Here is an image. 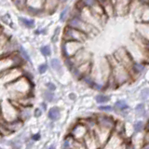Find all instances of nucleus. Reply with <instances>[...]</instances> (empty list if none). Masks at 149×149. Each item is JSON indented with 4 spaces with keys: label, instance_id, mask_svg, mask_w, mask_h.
Listing matches in <instances>:
<instances>
[{
    "label": "nucleus",
    "instance_id": "nucleus-35",
    "mask_svg": "<svg viewBox=\"0 0 149 149\" xmlns=\"http://www.w3.org/2000/svg\"><path fill=\"white\" fill-rule=\"evenodd\" d=\"M2 34H3V28L0 26V36H1Z\"/></svg>",
    "mask_w": 149,
    "mask_h": 149
},
{
    "label": "nucleus",
    "instance_id": "nucleus-15",
    "mask_svg": "<svg viewBox=\"0 0 149 149\" xmlns=\"http://www.w3.org/2000/svg\"><path fill=\"white\" fill-rule=\"evenodd\" d=\"M16 8L20 10H24L27 7V0H12Z\"/></svg>",
    "mask_w": 149,
    "mask_h": 149
},
{
    "label": "nucleus",
    "instance_id": "nucleus-19",
    "mask_svg": "<svg viewBox=\"0 0 149 149\" xmlns=\"http://www.w3.org/2000/svg\"><path fill=\"white\" fill-rule=\"evenodd\" d=\"M40 51H41V53L43 54L44 56H46V57L50 56V54H51V49H50V47L49 45L42 47V48L40 49Z\"/></svg>",
    "mask_w": 149,
    "mask_h": 149
},
{
    "label": "nucleus",
    "instance_id": "nucleus-23",
    "mask_svg": "<svg viewBox=\"0 0 149 149\" xmlns=\"http://www.w3.org/2000/svg\"><path fill=\"white\" fill-rule=\"evenodd\" d=\"M96 101L99 104H104V102H107L109 101V97H107L105 95H98L96 97Z\"/></svg>",
    "mask_w": 149,
    "mask_h": 149
},
{
    "label": "nucleus",
    "instance_id": "nucleus-24",
    "mask_svg": "<svg viewBox=\"0 0 149 149\" xmlns=\"http://www.w3.org/2000/svg\"><path fill=\"white\" fill-rule=\"evenodd\" d=\"M68 14H69V8H65L62 11V13H61V20H62L63 22H64L65 20H66Z\"/></svg>",
    "mask_w": 149,
    "mask_h": 149
},
{
    "label": "nucleus",
    "instance_id": "nucleus-11",
    "mask_svg": "<svg viewBox=\"0 0 149 149\" xmlns=\"http://www.w3.org/2000/svg\"><path fill=\"white\" fill-rule=\"evenodd\" d=\"M137 31L140 38L149 42V22H140L137 25Z\"/></svg>",
    "mask_w": 149,
    "mask_h": 149
},
{
    "label": "nucleus",
    "instance_id": "nucleus-26",
    "mask_svg": "<svg viewBox=\"0 0 149 149\" xmlns=\"http://www.w3.org/2000/svg\"><path fill=\"white\" fill-rule=\"evenodd\" d=\"M143 128V123L142 122V121H140V122H137L136 124L134 125V129L136 132H140V130H142Z\"/></svg>",
    "mask_w": 149,
    "mask_h": 149
},
{
    "label": "nucleus",
    "instance_id": "nucleus-1",
    "mask_svg": "<svg viewBox=\"0 0 149 149\" xmlns=\"http://www.w3.org/2000/svg\"><path fill=\"white\" fill-rule=\"evenodd\" d=\"M6 87L14 97L13 99H19L23 96L31 95L33 88L31 80L23 74L16 80L6 84Z\"/></svg>",
    "mask_w": 149,
    "mask_h": 149
},
{
    "label": "nucleus",
    "instance_id": "nucleus-29",
    "mask_svg": "<svg viewBox=\"0 0 149 149\" xmlns=\"http://www.w3.org/2000/svg\"><path fill=\"white\" fill-rule=\"evenodd\" d=\"M46 86H47V88H48V90L50 91H54L56 90V86L54 85L53 83H50V82L49 83H47Z\"/></svg>",
    "mask_w": 149,
    "mask_h": 149
},
{
    "label": "nucleus",
    "instance_id": "nucleus-9",
    "mask_svg": "<svg viewBox=\"0 0 149 149\" xmlns=\"http://www.w3.org/2000/svg\"><path fill=\"white\" fill-rule=\"evenodd\" d=\"M132 0H115L114 8L115 13L118 15H124L130 9V5Z\"/></svg>",
    "mask_w": 149,
    "mask_h": 149
},
{
    "label": "nucleus",
    "instance_id": "nucleus-18",
    "mask_svg": "<svg viewBox=\"0 0 149 149\" xmlns=\"http://www.w3.org/2000/svg\"><path fill=\"white\" fill-rule=\"evenodd\" d=\"M50 65L55 71H60L62 69V65H61V62L58 59H52L50 61Z\"/></svg>",
    "mask_w": 149,
    "mask_h": 149
},
{
    "label": "nucleus",
    "instance_id": "nucleus-7",
    "mask_svg": "<svg viewBox=\"0 0 149 149\" xmlns=\"http://www.w3.org/2000/svg\"><path fill=\"white\" fill-rule=\"evenodd\" d=\"M114 57L120 64H122L123 66L127 68L129 71L132 70V64H133L132 57V54H130L126 49L124 48L118 49L116 50V52L115 53Z\"/></svg>",
    "mask_w": 149,
    "mask_h": 149
},
{
    "label": "nucleus",
    "instance_id": "nucleus-36",
    "mask_svg": "<svg viewBox=\"0 0 149 149\" xmlns=\"http://www.w3.org/2000/svg\"><path fill=\"white\" fill-rule=\"evenodd\" d=\"M67 0H60V2H66Z\"/></svg>",
    "mask_w": 149,
    "mask_h": 149
},
{
    "label": "nucleus",
    "instance_id": "nucleus-5",
    "mask_svg": "<svg viewBox=\"0 0 149 149\" xmlns=\"http://www.w3.org/2000/svg\"><path fill=\"white\" fill-rule=\"evenodd\" d=\"M82 42L72 41V40H63L62 45V53L63 56L66 58H71L76 54L79 49H81Z\"/></svg>",
    "mask_w": 149,
    "mask_h": 149
},
{
    "label": "nucleus",
    "instance_id": "nucleus-32",
    "mask_svg": "<svg viewBox=\"0 0 149 149\" xmlns=\"http://www.w3.org/2000/svg\"><path fill=\"white\" fill-rule=\"evenodd\" d=\"M39 139H40V134L39 133H36V134L33 135V136H32V140H33V141H38Z\"/></svg>",
    "mask_w": 149,
    "mask_h": 149
},
{
    "label": "nucleus",
    "instance_id": "nucleus-2",
    "mask_svg": "<svg viewBox=\"0 0 149 149\" xmlns=\"http://www.w3.org/2000/svg\"><path fill=\"white\" fill-rule=\"evenodd\" d=\"M113 62L114 63H112L109 60V63L111 64V68H112L111 76L113 77L116 84L121 85V84L125 83L130 78V71L125 66H123L122 64H120L118 61L115 59V57L113 59Z\"/></svg>",
    "mask_w": 149,
    "mask_h": 149
},
{
    "label": "nucleus",
    "instance_id": "nucleus-14",
    "mask_svg": "<svg viewBox=\"0 0 149 149\" xmlns=\"http://www.w3.org/2000/svg\"><path fill=\"white\" fill-rule=\"evenodd\" d=\"M49 118L51 120H57L60 118V109L58 107H52L49 111Z\"/></svg>",
    "mask_w": 149,
    "mask_h": 149
},
{
    "label": "nucleus",
    "instance_id": "nucleus-33",
    "mask_svg": "<svg viewBox=\"0 0 149 149\" xmlns=\"http://www.w3.org/2000/svg\"><path fill=\"white\" fill-rule=\"evenodd\" d=\"M100 110L109 111V110H112V107H111V106H101V107H100Z\"/></svg>",
    "mask_w": 149,
    "mask_h": 149
},
{
    "label": "nucleus",
    "instance_id": "nucleus-20",
    "mask_svg": "<svg viewBox=\"0 0 149 149\" xmlns=\"http://www.w3.org/2000/svg\"><path fill=\"white\" fill-rule=\"evenodd\" d=\"M53 97H54V94H53V92L52 91H46L44 92V99L46 101H48V102H52L53 101Z\"/></svg>",
    "mask_w": 149,
    "mask_h": 149
},
{
    "label": "nucleus",
    "instance_id": "nucleus-8",
    "mask_svg": "<svg viewBox=\"0 0 149 149\" xmlns=\"http://www.w3.org/2000/svg\"><path fill=\"white\" fill-rule=\"evenodd\" d=\"M88 132V129L86 125L83 124H77L72 129V132L70 133V135L77 141H83L84 137L86 136V134Z\"/></svg>",
    "mask_w": 149,
    "mask_h": 149
},
{
    "label": "nucleus",
    "instance_id": "nucleus-37",
    "mask_svg": "<svg viewBox=\"0 0 149 149\" xmlns=\"http://www.w3.org/2000/svg\"><path fill=\"white\" fill-rule=\"evenodd\" d=\"M148 130H149V124H148Z\"/></svg>",
    "mask_w": 149,
    "mask_h": 149
},
{
    "label": "nucleus",
    "instance_id": "nucleus-21",
    "mask_svg": "<svg viewBox=\"0 0 149 149\" xmlns=\"http://www.w3.org/2000/svg\"><path fill=\"white\" fill-rule=\"evenodd\" d=\"M116 108H118V110H124L128 108V105L124 101H118L116 102Z\"/></svg>",
    "mask_w": 149,
    "mask_h": 149
},
{
    "label": "nucleus",
    "instance_id": "nucleus-10",
    "mask_svg": "<svg viewBox=\"0 0 149 149\" xmlns=\"http://www.w3.org/2000/svg\"><path fill=\"white\" fill-rule=\"evenodd\" d=\"M96 122H97V126H99V127L112 130H114L115 124H116V121L112 118H110V116H98L96 119Z\"/></svg>",
    "mask_w": 149,
    "mask_h": 149
},
{
    "label": "nucleus",
    "instance_id": "nucleus-12",
    "mask_svg": "<svg viewBox=\"0 0 149 149\" xmlns=\"http://www.w3.org/2000/svg\"><path fill=\"white\" fill-rule=\"evenodd\" d=\"M60 0H43V9L46 13H53L59 6Z\"/></svg>",
    "mask_w": 149,
    "mask_h": 149
},
{
    "label": "nucleus",
    "instance_id": "nucleus-16",
    "mask_svg": "<svg viewBox=\"0 0 149 149\" xmlns=\"http://www.w3.org/2000/svg\"><path fill=\"white\" fill-rule=\"evenodd\" d=\"M143 69H144V64L142 63H133L132 67V70L136 74L141 73Z\"/></svg>",
    "mask_w": 149,
    "mask_h": 149
},
{
    "label": "nucleus",
    "instance_id": "nucleus-4",
    "mask_svg": "<svg viewBox=\"0 0 149 149\" xmlns=\"http://www.w3.org/2000/svg\"><path fill=\"white\" fill-rule=\"evenodd\" d=\"M1 104V120L9 122V121L15 120L19 118V109L14 104H11L10 101H6Z\"/></svg>",
    "mask_w": 149,
    "mask_h": 149
},
{
    "label": "nucleus",
    "instance_id": "nucleus-13",
    "mask_svg": "<svg viewBox=\"0 0 149 149\" xmlns=\"http://www.w3.org/2000/svg\"><path fill=\"white\" fill-rule=\"evenodd\" d=\"M139 20L140 22H149V5H144L143 6Z\"/></svg>",
    "mask_w": 149,
    "mask_h": 149
},
{
    "label": "nucleus",
    "instance_id": "nucleus-3",
    "mask_svg": "<svg viewBox=\"0 0 149 149\" xmlns=\"http://www.w3.org/2000/svg\"><path fill=\"white\" fill-rule=\"evenodd\" d=\"M67 25L70 27L76 28V29H78L82 32H84L87 35H90L91 33L94 32V30H96L95 26H93L91 23L87 22L86 21H84L83 19L79 15V10L77 11V15H72V17L68 20Z\"/></svg>",
    "mask_w": 149,
    "mask_h": 149
},
{
    "label": "nucleus",
    "instance_id": "nucleus-31",
    "mask_svg": "<svg viewBox=\"0 0 149 149\" xmlns=\"http://www.w3.org/2000/svg\"><path fill=\"white\" fill-rule=\"evenodd\" d=\"M42 115V111H41V109H39V108H36V110H35V116L36 118H39V116Z\"/></svg>",
    "mask_w": 149,
    "mask_h": 149
},
{
    "label": "nucleus",
    "instance_id": "nucleus-27",
    "mask_svg": "<svg viewBox=\"0 0 149 149\" xmlns=\"http://www.w3.org/2000/svg\"><path fill=\"white\" fill-rule=\"evenodd\" d=\"M141 97H142V99H143V100L147 99V98L149 97V88H146V90H143L142 91Z\"/></svg>",
    "mask_w": 149,
    "mask_h": 149
},
{
    "label": "nucleus",
    "instance_id": "nucleus-30",
    "mask_svg": "<svg viewBox=\"0 0 149 149\" xmlns=\"http://www.w3.org/2000/svg\"><path fill=\"white\" fill-rule=\"evenodd\" d=\"M143 110H144V107H143V104H139L137 107H136V111H137V113L139 114H142L143 112Z\"/></svg>",
    "mask_w": 149,
    "mask_h": 149
},
{
    "label": "nucleus",
    "instance_id": "nucleus-25",
    "mask_svg": "<svg viewBox=\"0 0 149 149\" xmlns=\"http://www.w3.org/2000/svg\"><path fill=\"white\" fill-rule=\"evenodd\" d=\"M47 70H48V65L46 63H43V64H40L38 66V73L40 74H43L47 72Z\"/></svg>",
    "mask_w": 149,
    "mask_h": 149
},
{
    "label": "nucleus",
    "instance_id": "nucleus-17",
    "mask_svg": "<svg viewBox=\"0 0 149 149\" xmlns=\"http://www.w3.org/2000/svg\"><path fill=\"white\" fill-rule=\"evenodd\" d=\"M20 20L27 28H34L35 27V21L32 19H26V18H21Z\"/></svg>",
    "mask_w": 149,
    "mask_h": 149
},
{
    "label": "nucleus",
    "instance_id": "nucleus-34",
    "mask_svg": "<svg viewBox=\"0 0 149 149\" xmlns=\"http://www.w3.org/2000/svg\"><path fill=\"white\" fill-rule=\"evenodd\" d=\"M144 142L149 143V130H148V132H146V136H144Z\"/></svg>",
    "mask_w": 149,
    "mask_h": 149
},
{
    "label": "nucleus",
    "instance_id": "nucleus-22",
    "mask_svg": "<svg viewBox=\"0 0 149 149\" xmlns=\"http://www.w3.org/2000/svg\"><path fill=\"white\" fill-rule=\"evenodd\" d=\"M80 1L83 4L84 7H86V8H91L93 5H94L97 2V0H80Z\"/></svg>",
    "mask_w": 149,
    "mask_h": 149
},
{
    "label": "nucleus",
    "instance_id": "nucleus-28",
    "mask_svg": "<svg viewBox=\"0 0 149 149\" xmlns=\"http://www.w3.org/2000/svg\"><path fill=\"white\" fill-rule=\"evenodd\" d=\"M21 54H22V59H24V60H26V61H30L29 55L27 54L26 50H24L22 48H21Z\"/></svg>",
    "mask_w": 149,
    "mask_h": 149
},
{
    "label": "nucleus",
    "instance_id": "nucleus-6",
    "mask_svg": "<svg viewBox=\"0 0 149 149\" xmlns=\"http://www.w3.org/2000/svg\"><path fill=\"white\" fill-rule=\"evenodd\" d=\"M88 37V35L84 32L76 29V28L66 26L63 30V40H72V41H78V42H84Z\"/></svg>",
    "mask_w": 149,
    "mask_h": 149
}]
</instances>
